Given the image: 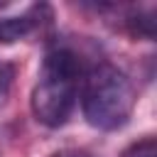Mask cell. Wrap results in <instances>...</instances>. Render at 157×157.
<instances>
[{
  "instance_id": "6da1fadb",
  "label": "cell",
  "mask_w": 157,
  "mask_h": 157,
  "mask_svg": "<svg viewBox=\"0 0 157 157\" xmlns=\"http://www.w3.org/2000/svg\"><path fill=\"white\" fill-rule=\"evenodd\" d=\"M81 78H83V64L78 54L64 44L52 47L42 59L29 98L34 118L47 128L64 125L76 105Z\"/></svg>"
},
{
  "instance_id": "7a4b0ae2",
  "label": "cell",
  "mask_w": 157,
  "mask_h": 157,
  "mask_svg": "<svg viewBox=\"0 0 157 157\" xmlns=\"http://www.w3.org/2000/svg\"><path fill=\"white\" fill-rule=\"evenodd\" d=\"M135 108L130 76L110 61H98L81 78V110L91 128L110 132L123 128Z\"/></svg>"
},
{
  "instance_id": "3957f363",
  "label": "cell",
  "mask_w": 157,
  "mask_h": 157,
  "mask_svg": "<svg viewBox=\"0 0 157 157\" xmlns=\"http://www.w3.org/2000/svg\"><path fill=\"white\" fill-rule=\"evenodd\" d=\"M49 7L47 5H32L25 15L15 17H0V44H15L27 37H32L44 22H49Z\"/></svg>"
},
{
  "instance_id": "277c9868",
  "label": "cell",
  "mask_w": 157,
  "mask_h": 157,
  "mask_svg": "<svg viewBox=\"0 0 157 157\" xmlns=\"http://www.w3.org/2000/svg\"><path fill=\"white\" fill-rule=\"evenodd\" d=\"M123 25L137 39H155V12L152 10H132L125 15Z\"/></svg>"
},
{
  "instance_id": "5b68a950",
  "label": "cell",
  "mask_w": 157,
  "mask_h": 157,
  "mask_svg": "<svg viewBox=\"0 0 157 157\" xmlns=\"http://www.w3.org/2000/svg\"><path fill=\"white\" fill-rule=\"evenodd\" d=\"M120 157H157V142H155L152 135H145V137L130 142L120 152Z\"/></svg>"
},
{
  "instance_id": "8992f818",
  "label": "cell",
  "mask_w": 157,
  "mask_h": 157,
  "mask_svg": "<svg viewBox=\"0 0 157 157\" xmlns=\"http://www.w3.org/2000/svg\"><path fill=\"white\" fill-rule=\"evenodd\" d=\"M12 81H15V66L5 59H0V110L5 108L10 91H12Z\"/></svg>"
},
{
  "instance_id": "52a82bcc",
  "label": "cell",
  "mask_w": 157,
  "mask_h": 157,
  "mask_svg": "<svg viewBox=\"0 0 157 157\" xmlns=\"http://www.w3.org/2000/svg\"><path fill=\"white\" fill-rule=\"evenodd\" d=\"M54 157H91L86 152H78V150H66V152H56Z\"/></svg>"
}]
</instances>
